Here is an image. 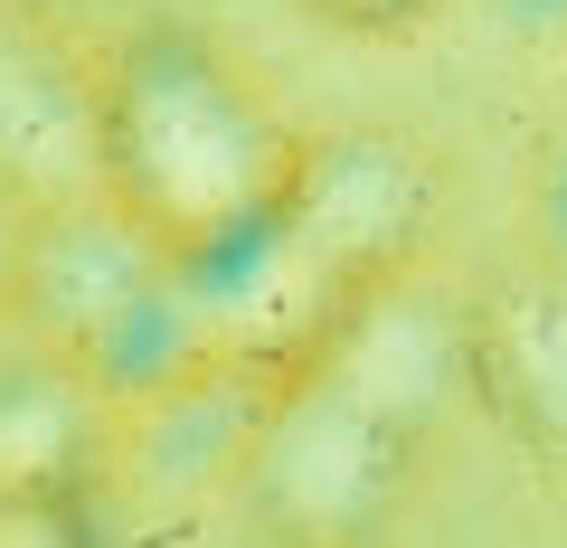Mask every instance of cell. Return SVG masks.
<instances>
[{"mask_svg": "<svg viewBox=\"0 0 567 548\" xmlns=\"http://www.w3.org/2000/svg\"><path fill=\"white\" fill-rule=\"evenodd\" d=\"M473 387V303L435 285V256L360 293L303 350L256 369L246 510L275 548H388L435 473Z\"/></svg>", "mask_w": 567, "mask_h": 548, "instance_id": "cell-1", "label": "cell"}, {"mask_svg": "<svg viewBox=\"0 0 567 548\" xmlns=\"http://www.w3.org/2000/svg\"><path fill=\"white\" fill-rule=\"evenodd\" d=\"M95 189L208 293H227L293 227L322 133L199 29H133L95 66Z\"/></svg>", "mask_w": 567, "mask_h": 548, "instance_id": "cell-2", "label": "cell"}, {"mask_svg": "<svg viewBox=\"0 0 567 548\" xmlns=\"http://www.w3.org/2000/svg\"><path fill=\"white\" fill-rule=\"evenodd\" d=\"M29 218L39 208L20 189H0V331H10V293H20V246H29Z\"/></svg>", "mask_w": 567, "mask_h": 548, "instance_id": "cell-6", "label": "cell"}, {"mask_svg": "<svg viewBox=\"0 0 567 548\" xmlns=\"http://www.w3.org/2000/svg\"><path fill=\"white\" fill-rule=\"evenodd\" d=\"M312 20L331 29V39H360V48H398V39H416L445 0H303Z\"/></svg>", "mask_w": 567, "mask_h": 548, "instance_id": "cell-5", "label": "cell"}, {"mask_svg": "<svg viewBox=\"0 0 567 548\" xmlns=\"http://www.w3.org/2000/svg\"><path fill=\"white\" fill-rule=\"evenodd\" d=\"M123 397L85 360L0 331V510H76L114 464Z\"/></svg>", "mask_w": 567, "mask_h": 548, "instance_id": "cell-3", "label": "cell"}, {"mask_svg": "<svg viewBox=\"0 0 567 548\" xmlns=\"http://www.w3.org/2000/svg\"><path fill=\"white\" fill-rule=\"evenodd\" d=\"M0 189L29 208L95 189V76L0 29Z\"/></svg>", "mask_w": 567, "mask_h": 548, "instance_id": "cell-4", "label": "cell"}, {"mask_svg": "<svg viewBox=\"0 0 567 548\" xmlns=\"http://www.w3.org/2000/svg\"><path fill=\"white\" fill-rule=\"evenodd\" d=\"M0 548H76V510H0Z\"/></svg>", "mask_w": 567, "mask_h": 548, "instance_id": "cell-7", "label": "cell"}]
</instances>
